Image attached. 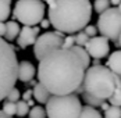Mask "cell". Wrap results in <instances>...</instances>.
<instances>
[{"label": "cell", "mask_w": 121, "mask_h": 118, "mask_svg": "<svg viewBox=\"0 0 121 118\" xmlns=\"http://www.w3.org/2000/svg\"><path fill=\"white\" fill-rule=\"evenodd\" d=\"M48 6L50 25L63 34L82 31L92 17V4L89 0H50Z\"/></svg>", "instance_id": "7a4b0ae2"}, {"label": "cell", "mask_w": 121, "mask_h": 118, "mask_svg": "<svg viewBox=\"0 0 121 118\" xmlns=\"http://www.w3.org/2000/svg\"><path fill=\"white\" fill-rule=\"evenodd\" d=\"M39 24H40V28H43V29H46V28L50 26V21H49L48 18H42Z\"/></svg>", "instance_id": "f1b7e54d"}, {"label": "cell", "mask_w": 121, "mask_h": 118, "mask_svg": "<svg viewBox=\"0 0 121 118\" xmlns=\"http://www.w3.org/2000/svg\"><path fill=\"white\" fill-rule=\"evenodd\" d=\"M42 1H43V3H48V1H50V0H42Z\"/></svg>", "instance_id": "74e56055"}, {"label": "cell", "mask_w": 121, "mask_h": 118, "mask_svg": "<svg viewBox=\"0 0 121 118\" xmlns=\"http://www.w3.org/2000/svg\"><path fill=\"white\" fill-rule=\"evenodd\" d=\"M82 31H84V32H85L88 36H89V38H92V36L97 35V28L95 26V25H89V24H88V25L85 26Z\"/></svg>", "instance_id": "83f0119b"}, {"label": "cell", "mask_w": 121, "mask_h": 118, "mask_svg": "<svg viewBox=\"0 0 121 118\" xmlns=\"http://www.w3.org/2000/svg\"><path fill=\"white\" fill-rule=\"evenodd\" d=\"M109 103L111 106H118L121 107V86H117L113 94L109 97Z\"/></svg>", "instance_id": "44dd1931"}, {"label": "cell", "mask_w": 121, "mask_h": 118, "mask_svg": "<svg viewBox=\"0 0 121 118\" xmlns=\"http://www.w3.org/2000/svg\"><path fill=\"white\" fill-rule=\"evenodd\" d=\"M96 28L102 34V36L117 43L121 34V13L118 11V8L109 7L107 10L100 13Z\"/></svg>", "instance_id": "52a82bcc"}, {"label": "cell", "mask_w": 121, "mask_h": 118, "mask_svg": "<svg viewBox=\"0 0 121 118\" xmlns=\"http://www.w3.org/2000/svg\"><path fill=\"white\" fill-rule=\"evenodd\" d=\"M64 34L60 31H53V32H45L39 35L34 43V54L38 60H40L48 51L63 46Z\"/></svg>", "instance_id": "ba28073f"}, {"label": "cell", "mask_w": 121, "mask_h": 118, "mask_svg": "<svg viewBox=\"0 0 121 118\" xmlns=\"http://www.w3.org/2000/svg\"><path fill=\"white\" fill-rule=\"evenodd\" d=\"M6 114H9V115H15V101H4V104H3V108H1Z\"/></svg>", "instance_id": "cb8c5ba5"}, {"label": "cell", "mask_w": 121, "mask_h": 118, "mask_svg": "<svg viewBox=\"0 0 121 118\" xmlns=\"http://www.w3.org/2000/svg\"><path fill=\"white\" fill-rule=\"evenodd\" d=\"M7 101H17V100H20V90L14 86L10 89V92L6 94V97H4Z\"/></svg>", "instance_id": "484cf974"}, {"label": "cell", "mask_w": 121, "mask_h": 118, "mask_svg": "<svg viewBox=\"0 0 121 118\" xmlns=\"http://www.w3.org/2000/svg\"><path fill=\"white\" fill-rule=\"evenodd\" d=\"M81 108L82 104L77 93H68L50 94L45 110L48 118H78Z\"/></svg>", "instance_id": "5b68a950"}, {"label": "cell", "mask_w": 121, "mask_h": 118, "mask_svg": "<svg viewBox=\"0 0 121 118\" xmlns=\"http://www.w3.org/2000/svg\"><path fill=\"white\" fill-rule=\"evenodd\" d=\"M104 118H121V107L109 106V108L104 111Z\"/></svg>", "instance_id": "7402d4cb"}, {"label": "cell", "mask_w": 121, "mask_h": 118, "mask_svg": "<svg viewBox=\"0 0 121 118\" xmlns=\"http://www.w3.org/2000/svg\"><path fill=\"white\" fill-rule=\"evenodd\" d=\"M106 67H109L114 74L121 75V50H116L110 54Z\"/></svg>", "instance_id": "4fadbf2b"}, {"label": "cell", "mask_w": 121, "mask_h": 118, "mask_svg": "<svg viewBox=\"0 0 121 118\" xmlns=\"http://www.w3.org/2000/svg\"><path fill=\"white\" fill-rule=\"evenodd\" d=\"M31 97H32V90H31V89H28V90L22 94V100H24V101H26V100H29Z\"/></svg>", "instance_id": "f546056e"}, {"label": "cell", "mask_w": 121, "mask_h": 118, "mask_svg": "<svg viewBox=\"0 0 121 118\" xmlns=\"http://www.w3.org/2000/svg\"><path fill=\"white\" fill-rule=\"evenodd\" d=\"M82 100H84L88 106H92V107H99L102 103H103V101H104L103 99H99V97H96V96H92V94L86 93V92H84V93H82Z\"/></svg>", "instance_id": "ac0fdd59"}, {"label": "cell", "mask_w": 121, "mask_h": 118, "mask_svg": "<svg viewBox=\"0 0 121 118\" xmlns=\"http://www.w3.org/2000/svg\"><path fill=\"white\" fill-rule=\"evenodd\" d=\"M39 28L36 25L34 26H29V25H24L21 29H20V34L15 38L17 39V45L21 47V49H25V47L31 46L35 43L38 35H39Z\"/></svg>", "instance_id": "30bf717a"}, {"label": "cell", "mask_w": 121, "mask_h": 118, "mask_svg": "<svg viewBox=\"0 0 121 118\" xmlns=\"http://www.w3.org/2000/svg\"><path fill=\"white\" fill-rule=\"evenodd\" d=\"M75 45V36L73 34H68V36H64V40H63V47H67L70 49L71 46Z\"/></svg>", "instance_id": "4316f807"}, {"label": "cell", "mask_w": 121, "mask_h": 118, "mask_svg": "<svg viewBox=\"0 0 121 118\" xmlns=\"http://www.w3.org/2000/svg\"><path fill=\"white\" fill-rule=\"evenodd\" d=\"M117 8H118V11L121 13V1H120V3H118V6H117Z\"/></svg>", "instance_id": "8d00e7d4"}, {"label": "cell", "mask_w": 121, "mask_h": 118, "mask_svg": "<svg viewBox=\"0 0 121 118\" xmlns=\"http://www.w3.org/2000/svg\"><path fill=\"white\" fill-rule=\"evenodd\" d=\"M0 117H3V118H11V115H9V114H6L3 110H0Z\"/></svg>", "instance_id": "d6a6232c"}, {"label": "cell", "mask_w": 121, "mask_h": 118, "mask_svg": "<svg viewBox=\"0 0 121 118\" xmlns=\"http://www.w3.org/2000/svg\"><path fill=\"white\" fill-rule=\"evenodd\" d=\"M100 108H102V110H103V111H106V110H107V108H109V104H107V103H104V101H103V103H102V104H100Z\"/></svg>", "instance_id": "1f68e13d"}, {"label": "cell", "mask_w": 121, "mask_h": 118, "mask_svg": "<svg viewBox=\"0 0 121 118\" xmlns=\"http://www.w3.org/2000/svg\"><path fill=\"white\" fill-rule=\"evenodd\" d=\"M71 49L79 56V59L82 60L85 68H88V67L91 65V56L88 54V51L85 50V47L84 46H78V45H74V46H71Z\"/></svg>", "instance_id": "e0dca14e"}, {"label": "cell", "mask_w": 121, "mask_h": 118, "mask_svg": "<svg viewBox=\"0 0 121 118\" xmlns=\"http://www.w3.org/2000/svg\"><path fill=\"white\" fill-rule=\"evenodd\" d=\"M84 92L96 96L99 99H109L117 88L116 74L104 65H93L85 70V75L82 79Z\"/></svg>", "instance_id": "3957f363"}, {"label": "cell", "mask_w": 121, "mask_h": 118, "mask_svg": "<svg viewBox=\"0 0 121 118\" xmlns=\"http://www.w3.org/2000/svg\"><path fill=\"white\" fill-rule=\"evenodd\" d=\"M4 32H6V22H0V36L1 38L4 36Z\"/></svg>", "instance_id": "4dcf8cb0"}, {"label": "cell", "mask_w": 121, "mask_h": 118, "mask_svg": "<svg viewBox=\"0 0 121 118\" xmlns=\"http://www.w3.org/2000/svg\"><path fill=\"white\" fill-rule=\"evenodd\" d=\"M29 118H46V110L42 106H32L31 111H28Z\"/></svg>", "instance_id": "ffe728a7"}, {"label": "cell", "mask_w": 121, "mask_h": 118, "mask_svg": "<svg viewBox=\"0 0 121 118\" xmlns=\"http://www.w3.org/2000/svg\"><path fill=\"white\" fill-rule=\"evenodd\" d=\"M88 39H89V36L86 35L84 31H78V34L75 35V45H78V46H85V43L88 42Z\"/></svg>", "instance_id": "d4e9b609"}, {"label": "cell", "mask_w": 121, "mask_h": 118, "mask_svg": "<svg viewBox=\"0 0 121 118\" xmlns=\"http://www.w3.org/2000/svg\"><path fill=\"white\" fill-rule=\"evenodd\" d=\"M78 118H103V117L100 115V113L97 111L95 107L86 104V106H84L81 108V113H79Z\"/></svg>", "instance_id": "2e32d148"}, {"label": "cell", "mask_w": 121, "mask_h": 118, "mask_svg": "<svg viewBox=\"0 0 121 118\" xmlns=\"http://www.w3.org/2000/svg\"><path fill=\"white\" fill-rule=\"evenodd\" d=\"M36 74V70H35V65L31 63V61H21L18 63V75L17 78L21 81V82H29L31 79H34Z\"/></svg>", "instance_id": "8fae6325"}, {"label": "cell", "mask_w": 121, "mask_h": 118, "mask_svg": "<svg viewBox=\"0 0 121 118\" xmlns=\"http://www.w3.org/2000/svg\"><path fill=\"white\" fill-rule=\"evenodd\" d=\"M26 104H28L29 107H32V106H34V100H31V99H29V100H26Z\"/></svg>", "instance_id": "e575fe53"}, {"label": "cell", "mask_w": 121, "mask_h": 118, "mask_svg": "<svg viewBox=\"0 0 121 118\" xmlns=\"http://www.w3.org/2000/svg\"><path fill=\"white\" fill-rule=\"evenodd\" d=\"M85 65L73 49L56 47L39 60L38 79L52 94L74 93L82 83Z\"/></svg>", "instance_id": "6da1fadb"}, {"label": "cell", "mask_w": 121, "mask_h": 118, "mask_svg": "<svg viewBox=\"0 0 121 118\" xmlns=\"http://www.w3.org/2000/svg\"><path fill=\"white\" fill-rule=\"evenodd\" d=\"M11 13V0H0V22L9 20Z\"/></svg>", "instance_id": "9a60e30c"}, {"label": "cell", "mask_w": 121, "mask_h": 118, "mask_svg": "<svg viewBox=\"0 0 121 118\" xmlns=\"http://www.w3.org/2000/svg\"><path fill=\"white\" fill-rule=\"evenodd\" d=\"M109 6H110V0H95L92 10H95L97 14H100V13H103L104 10H107Z\"/></svg>", "instance_id": "603a6c76"}, {"label": "cell", "mask_w": 121, "mask_h": 118, "mask_svg": "<svg viewBox=\"0 0 121 118\" xmlns=\"http://www.w3.org/2000/svg\"><path fill=\"white\" fill-rule=\"evenodd\" d=\"M120 1L121 0H110V4H111V6H118Z\"/></svg>", "instance_id": "836d02e7"}, {"label": "cell", "mask_w": 121, "mask_h": 118, "mask_svg": "<svg viewBox=\"0 0 121 118\" xmlns=\"http://www.w3.org/2000/svg\"><path fill=\"white\" fill-rule=\"evenodd\" d=\"M45 15V4L42 0H17L13 18L20 21L22 25L34 26L40 22Z\"/></svg>", "instance_id": "8992f818"}, {"label": "cell", "mask_w": 121, "mask_h": 118, "mask_svg": "<svg viewBox=\"0 0 121 118\" xmlns=\"http://www.w3.org/2000/svg\"><path fill=\"white\" fill-rule=\"evenodd\" d=\"M18 60L14 47L0 36V101L18 81Z\"/></svg>", "instance_id": "277c9868"}, {"label": "cell", "mask_w": 121, "mask_h": 118, "mask_svg": "<svg viewBox=\"0 0 121 118\" xmlns=\"http://www.w3.org/2000/svg\"><path fill=\"white\" fill-rule=\"evenodd\" d=\"M117 46L121 47V34H120V36H118V40H117Z\"/></svg>", "instance_id": "d590c367"}, {"label": "cell", "mask_w": 121, "mask_h": 118, "mask_svg": "<svg viewBox=\"0 0 121 118\" xmlns=\"http://www.w3.org/2000/svg\"><path fill=\"white\" fill-rule=\"evenodd\" d=\"M28 111H29V106L26 104V101H24V100L15 101V115L25 117V115H28Z\"/></svg>", "instance_id": "d6986e66"}, {"label": "cell", "mask_w": 121, "mask_h": 118, "mask_svg": "<svg viewBox=\"0 0 121 118\" xmlns=\"http://www.w3.org/2000/svg\"><path fill=\"white\" fill-rule=\"evenodd\" d=\"M85 50L88 51V54L92 59H104L107 57L110 53V45H109V39L104 36H92L88 39V42L85 43Z\"/></svg>", "instance_id": "9c48e42d"}, {"label": "cell", "mask_w": 121, "mask_h": 118, "mask_svg": "<svg viewBox=\"0 0 121 118\" xmlns=\"http://www.w3.org/2000/svg\"><path fill=\"white\" fill-rule=\"evenodd\" d=\"M50 92H49L48 89L42 85L40 82H38L34 85V90H32V96L35 97V100H36L38 103H42V104H46V101L49 100V97H50Z\"/></svg>", "instance_id": "7c38bea8"}, {"label": "cell", "mask_w": 121, "mask_h": 118, "mask_svg": "<svg viewBox=\"0 0 121 118\" xmlns=\"http://www.w3.org/2000/svg\"><path fill=\"white\" fill-rule=\"evenodd\" d=\"M20 24L15 22V21H9L6 22V32H4V39L7 42H13L18 34H20Z\"/></svg>", "instance_id": "5bb4252c"}]
</instances>
